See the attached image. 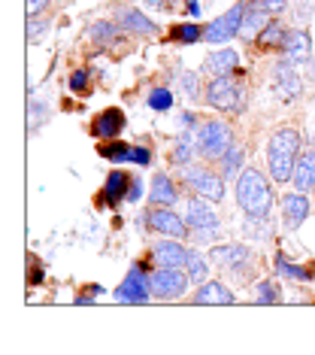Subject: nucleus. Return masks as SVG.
I'll return each instance as SVG.
<instances>
[{
  "mask_svg": "<svg viewBox=\"0 0 315 355\" xmlns=\"http://www.w3.org/2000/svg\"><path fill=\"white\" fill-rule=\"evenodd\" d=\"M237 204L246 216H255V219H270V209L276 204V195H273V180L270 173H264L261 167L249 164L242 167V173L237 176Z\"/></svg>",
  "mask_w": 315,
  "mask_h": 355,
  "instance_id": "f257e3e1",
  "label": "nucleus"
},
{
  "mask_svg": "<svg viewBox=\"0 0 315 355\" xmlns=\"http://www.w3.org/2000/svg\"><path fill=\"white\" fill-rule=\"evenodd\" d=\"M303 149V137L297 128H279L273 131L270 143H267V173H270L273 182H291L294 176V164H297V155Z\"/></svg>",
  "mask_w": 315,
  "mask_h": 355,
  "instance_id": "f03ea898",
  "label": "nucleus"
},
{
  "mask_svg": "<svg viewBox=\"0 0 315 355\" xmlns=\"http://www.w3.org/2000/svg\"><path fill=\"white\" fill-rule=\"evenodd\" d=\"M179 182L185 185V189L191 191V195H200L206 200H213V204H218V200H224V176L218 167H209V164H185L179 167Z\"/></svg>",
  "mask_w": 315,
  "mask_h": 355,
  "instance_id": "7ed1b4c3",
  "label": "nucleus"
},
{
  "mask_svg": "<svg viewBox=\"0 0 315 355\" xmlns=\"http://www.w3.org/2000/svg\"><path fill=\"white\" fill-rule=\"evenodd\" d=\"M194 143H197V155L204 161H215L224 155L233 146V128L222 119H206V122H197V131H194Z\"/></svg>",
  "mask_w": 315,
  "mask_h": 355,
  "instance_id": "20e7f679",
  "label": "nucleus"
},
{
  "mask_svg": "<svg viewBox=\"0 0 315 355\" xmlns=\"http://www.w3.org/2000/svg\"><path fill=\"white\" fill-rule=\"evenodd\" d=\"M149 286L155 301H179L188 295L191 277L185 268H155L149 273Z\"/></svg>",
  "mask_w": 315,
  "mask_h": 355,
  "instance_id": "39448f33",
  "label": "nucleus"
},
{
  "mask_svg": "<svg viewBox=\"0 0 315 355\" xmlns=\"http://www.w3.org/2000/svg\"><path fill=\"white\" fill-rule=\"evenodd\" d=\"M209 261L215 264V268L222 270H231L237 273V277H246L252 268H258V258L255 252L249 249L246 243H240V240H233V243H218L209 249Z\"/></svg>",
  "mask_w": 315,
  "mask_h": 355,
  "instance_id": "423d86ee",
  "label": "nucleus"
},
{
  "mask_svg": "<svg viewBox=\"0 0 315 355\" xmlns=\"http://www.w3.org/2000/svg\"><path fill=\"white\" fill-rule=\"evenodd\" d=\"M143 222H145V228L158 231L161 237L188 240V222H185L173 207H155V204H149V209L143 213Z\"/></svg>",
  "mask_w": 315,
  "mask_h": 355,
  "instance_id": "0eeeda50",
  "label": "nucleus"
},
{
  "mask_svg": "<svg viewBox=\"0 0 315 355\" xmlns=\"http://www.w3.org/2000/svg\"><path fill=\"white\" fill-rule=\"evenodd\" d=\"M204 92H206L204 94L206 103L218 112H237L242 107V94H246L242 85H237L231 76H213Z\"/></svg>",
  "mask_w": 315,
  "mask_h": 355,
  "instance_id": "6e6552de",
  "label": "nucleus"
},
{
  "mask_svg": "<svg viewBox=\"0 0 315 355\" xmlns=\"http://www.w3.org/2000/svg\"><path fill=\"white\" fill-rule=\"evenodd\" d=\"M297 64H291L288 58H282L273 64V70H270V76H273V92H276V98L279 101H300L303 98V79L297 76Z\"/></svg>",
  "mask_w": 315,
  "mask_h": 355,
  "instance_id": "1a4fd4ad",
  "label": "nucleus"
},
{
  "mask_svg": "<svg viewBox=\"0 0 315 355\" xmlns=\"http://www.w3.org/2000/svg\"><path fill=\"white\" fill-rule=\"evenodd\" d=\"M246 3L249 0H240V3H233L224 15H218L206 25V43H231V37L240 34V25H242V12H246Z\"/></svg>",
  "mask_w": 315,
  "mask_h": 355,
  "instance_id": "9d476101",
  "label": "nucleus"
},
{
  "mask_svg": "<svg viewBox=\"0 0 315 355\" xmlns=\"http://www.w3.org/2000/svg\"><path fill=\"white\" fill-rule=\"evenodd\" d=\"M185 222H188V234L191 231H222V219H218L213 200L191 195L188 207H185Z\"/></svg>",
  "mask_w": 315,
  "mask_h": 355,
  "instance_id": "9b49d317",
  "label": "nucleus"
},
{
  "mask_svg": "<svg viewBox=\"0 0 315 355\" xmlns=\"http://www.w3.org/2000/svg\"><path fill=\"white\" fill-rule=\"evenodd\" d=\"M279 213H282V225L288 231H297L312 216V200L306 191H288V195L279 198Z\"/></svg>",
  "mask_w": 315,
  "mask_h": 355,
  "instance_id": "f8f14e48",
  "label": "nucleus"
},
{
  "mask_svg": "<svg viewBox=\"0 0 315 355\" xmlns=\"http://www.w3.org/2000/svg\"><path fill=\"white\" fill-rule=\"evenodd\" d=\"M116 297L121 304H149L152 301V286H149V277H145L143 264L127 270L125 282L116 288Z\"/></svg>",
  "mask_w": 315,
  "mask_h": 355,
  "instance_id": "ddd939ff",
  "label": "nucleus"
},
{
  "mask_svg": "<svg viewBox=\"0 0 315 355\" xmlns=\"http://www.w3.org/2000/svg\"><path fill=\"white\" fill-rule=\"evenodd\" d=\"M112 19H116L118 28L125 31V34H131V37H155L158 34L155 21L145 19V15L131 3H118L116 10H112Z\"/></svg>",
  "mask_w": 315,
  "mask_h": 355,
  "instance_id": "4468645a",
  "label": "nucleus"
},
{
  "mask_svg": "<svg viewBox=\"0 0 315 355\" xmlns=\"http://www.w3.org/2000/svg\"><path fill=\"white\" fill-rule=\"evenodd\" d=\"M273 21V12L267 10L261 0H249L246 12H242V25H240V40L242 43H258V37L264 34V28Z\"/></svg>",
  "mask_w": 315,
  "mask_h": 355,
  "instance_id": "2eb2a0df",
  "label": "nucleus"
},
{
  "mask_svg": "<svg viewBox=\"0 0 315 355\" xmlns=\"http://www.w3.org/2000/svg\"><path fill=\"white\" fill-rule=\"evenodd\" d=\"M188 304H197V306H231L237 304V295L231 292V286H224L222 279H204L197 282L194 295L188 297Z\"/></svg>",
  "mask_w": 315,
  "mask_h": 355,
  "instance_id": "dca6fc26",
  "label": "nucleus"
},
{
  "mask_svg": "<svg viewBox=\"0 0 315 355\" xmlns=\"http://www.w3.org/2000/svg\"><path fill=\"white\" fill-rule=\"evenodd\" d=\"M312 37L309 31H306L303 25L300 28H291L285 40H282V58H288L291 64H309L312 61Z\"/></svg>",
  "mask_w": 315,
  "mask_h": 355,
  "instance_id": "f3484780",
  "label": "nucleus"
},
{
  "mask_svg": "<svg viewBox=\"0 0 315 355\" xmlns=\"http://www.w3.org/2000/svg\"><path fill=\"white\" fill-rule=\"evenodd\" d=\"M188 252L191 249L185 246V240H176V237L158 240V243L152 246V264H155V268H185Z\"/></svg>",
  "mask_w": 315,
  "mask_h": 355,
  "instance_id": "a211bd4d",
  "label": "nucleus"
},
{
  "mask_svg": "<svg viewBox=\"0 0 315 355\" xmlns=\"http://www.w3.org/2000/svg\"><path fill=\"white\" fill-rule=\"evenodd\" d=\"M125 125H127V119L121 110H116V107L103 110V112H97L94 122H91V137H97V140H118V134L125 131Z\"/></svg>",
  "mask_w": 315,
  "mask_h": 355,
  "instance_id": "6ab92c4d",
  "label": "nucleus"
},
{
  "mask_svg": "<svg viewBox=\"0 0 315 355\" xmlns=\"http://www.w3.org/2000/svg\"><path fill=\"white\" fill-rule=\"evenodd\" d=\"M291 185H294L297 191H306V195L315 191V146L300 149L297 164H294V176H291Z\"/></svg>",
  "mask_w": 315,
  "mask_h": 355,
  "instance_id": "aec40b11",
  "label": "nucleus"
},
{
  "mask_svg": "<svg viewBox=\"0 0 315 355\" xmlns=\"http://www.w3.org/2000/svg\"><path fill=\"white\" fill-rule=\"evenodd\" d=\"M176 200H179V182H176L167 171H158L155 176H152L149 204H155V207H173Z\"/></svg>",
  "mask_w": 315,
  "mask_h": 355,
  "instance_id": "412c9836",
  "label": "nucleus"
},
{
  "mask_svg": "<svg viewBox=\"0 0 315 355\" xmlns=\"http://www.w3.org/2000/svg\"><path fill=\"white\" fill-rule=\"evenodd\" d=\"M240 67V55L233 49H215L204 58V73L213 79V76H233Z\"/></svg>",
  "mask_w": 315,
  "mask_h": 355,
  "instance_id": "4be33fe9",
  "label": "nucleus"
},
{
  "mask_svg": "<svg viewBox=\"0 0 315 355\" xmlns=\"http://www.w3.org/2000/svg\"><path fill=\"white\" fill-rule=\"evenodd\" d=\"M134 176L127 171H112L107 176V182H103V200H107L109 207H116L118 200H127V189H131Z\"/></svg>",
  "mask_w": 315,
  "mask_h": 355,
  "instance_id": "5701e85b",
  "label": "nucleus"
},
{
  "mask_svg": "<svg viewBox=\"0 0 315 355\" xmlns=\"http://www.w3.org/2000/svg\"><path fill=\"white\" fill-rule=\"evenodd\" d=\"M273 270L285 279H297V282H312L315 279V264H297L291 261L288 255L276 252V261H273Z\"/></svg>",
  "mask_w": 315,
  "mask_h": 355,
  "instance_id": "b1692460",
  "label": "nucleus"
},
{
  "mask_svg": "<svg viewBox=\"0 0 315 355\" xmlns=\"http://www.w3.org/2000/svg\"><path fill=\"white\" fill-rule=\"evenodd\" d=\"M118 34H121V28H118L116 19H100V21H94V25L88 28V37H91L94 49H109V43Z\"/></svg>",
  "mask_w": 315,
  "mask_h": 355,
  "instance_id": "393cba45",
  "label": "nucleus"
},
{
  "mask_svg": "<svg viewBox=\"0 0 315 355\" xmlns=\"http://www.w3.org/2000/svg\"><path fill=\"white\" fill-rule=\"evenodd\" d=\"M194 158H200L197 155V143H194V134H182L179 140H176V146L170 149V164L185 167V164H191Z\"/></svg>",
  "mask_w": 315,
  "mask_h": 355,
  "instance_id": "a878e982",
  "label": "nucleus"
},
{
  "mask_svg": "<svg viewBox=\"0 0 315 355\" xmlns=\"http://www.w3.org/2000/svg\"><path fill=\"white\" fill-rule=\"evenodd\" d=\"M103 158H109V164H125V161H134V146L125 140H103L97 146Z\"/></svg>",
  "mask_w": 315,
  "mask_h": 355,
  "instance_id": "bb28decb",
  "label": "nucleus"
},
{
  "mask_svg": "<svg viewBox=\"0 0 315 355\" xmlns=\"http://www.w3.org/2000/svg\"><path fill=\"white\" fill-rule=\"evenodd\" d=\"M242 161H246V152H242L240 143H233V146L224 152V155L218 158L215 164H218V171H222L224 180H231V176H240L242 173Z\"/></svg>",
  "mask_w": 315,
  "mask_h": 355,
  "instance_id": "cd10ccee",
  "label": "nucleus"
},
{
  "mask_svg": "<svg viewBox=\"0 0 315 355\" xmlns=\"http://www.w3.org/2000/svg\"><path fill=\"white\" fill-rule=\"evenodd\" d=\"M206 37L204 25H194V21H185V25H173L170 28V43H179V46H194Z\"/></svg>",
  "mask_w": 315,
  "mask_h": 355,
  "instance_id": "c85d7f7f",
  "label": "nucleus"
},
{
  "mask_svg": "<svg viewBox=\"0 0 315 355\" xmlns=\"http://www.w3.org/2000/svg\"><path fill=\"white\" fill-rule=\"evenodd\" d=\"M285 34H288V28L282 25V15H273V21L264 28V34L258 37V49H282Z\"/></svg>",
  "mask_w": 315,
  "mask_h": 355,
  "instance_id": "c756f323",
  "label": "nucleus"
},
{
  "mask_svg": "<svg viewBox=\"0 0 315 355\" xmlns=\"http://www.w3.org/2000/svg\"><path fill=\"white\" fill-rule=\"evenodd\" d=\"M252 301H255V304H261V306L279 304V301H282V286H279L276 279H261V282L255 286Z\"/></svg>",
  "mask_w": 315,
  "mask_h": 355,
  "instance_id": "7c9ffc66",
  "label": "nucleus"
},
{
  "mask_svg": "<svg viewBox=\"0 0 315 355\" xmlns=\"http://www.w3.org/2000/svg\"><path fill=\"white\" fill-rule=\"evenodd\" d=\"M209 255H204V252H188V261H185V270H188V277H191V282H204L206 277H209V261H206Z\"/></svg>",
  "mask_w": 315,
  "mask_h": 355,
  "instance_id": "2f4dec72",
  "label": "nucleus"
},
{
  "mask_svg": "<svg viewBox=\"0 0 315 355\" xmlns=\"http://www.w3.org/2000/svg\"><path fill=\"white\" fill-rule=\"evenodd\" d=\"M179 88L185 92V98H188V101H200V98H204V94H200V92H204L200 76L191 73V70H182V73H179Z\"/></svg>",
  "mask_w": 315,
  "mask_h": 355,
  "instance_id": "473e14b6",
  "label": "nucleus"
},
{
  "mask_svg": "<svg viewBox=\"0 0 315 355\" xmlns=\"http://www.w3.org/2000/svg\"><path fill=\"white\" fill-rule=\"evenodd\" d=\"M70 92H73V94H79V98L91 94V70H88V67L76 70V73L70 76Z\"/></svg>",
  "mask_w": 315,
  "mask_h": 355,
  "instance_id": "72a5a7b5",
  "label": "nucleus"
},
{
  "mask_svg": "<svg viewBox=\"0 0 315 355\" xmlns=\"http://www.w3.org/2000/svg\"><path fill=\"white\" fill-rule=\"evenodd\" d=\"M149 107L158 110V112H167L173 107V92L170 88H152L149 92Z\"/></svg>",
  "mask_w": 315,
  "mask_h": 355,
  "instance_id": "f704fd0d",
  "label": "nucleus"
},
{
  "mask_svg": "<svg viewBox=\"0 0 315 355\" xmlns=\"http://www.w3.org/2000/svg\"><path fill=\"white\" fill-rule=\"evenodd\" d=\"M46 28H48V19H30L28 21V40H30V43H37V37H43L46 34Z\"/></svg>",
  "mask_w": 315,
  "mask_h": 355,
  "instance_id": "c9c22d12",
  "label": "nucleus"
},
{
  "mask_svg": "<svg viewBox=\"0 0 315 355\" xmlns=\"http://www.w3.org/2000/svg\"><path fill=\"white\" fill-rule=\"evenodd\" d=\"M100 295H103V286H88L76 295V304H91L94 297H100Z\"/></svg>",
  "mask_w": 315,
  "mask_h": 355,
  "instance_id": "e433bc0d",
  "label": "nucleus"
},
{
  "mask_svg": "<svg viewBox=\"0 0 315 355\" xmlns=\"http://www.w3.org/2000/svg\"><path fill=\"white\" fill-rule=\"evenodd\" d=\"M261 3H264L273 15H285V12H288V6H291L288 0H261Z\"/></svg>",
  "mask_w": 315,
  "mask_h": 355,
  "instance_id": "4c0bfd02",
  "label": "nucleus"
},
{
  "mask_svg": "<svg viewBox=\"0 0 315 355\" xmlns=\"http://www.w3.org/2000/svg\"><path fill=\"white\" fill-rule=\"evenodd\" d=\"M48 10V0H28V19H37Z\"/></svg>",
  "mask_w": 315,
  "mask_h": 355,
  "instance_id": "58836bf2",
  "label": "nucleus"
},
{
  "mask_svg": "<svg viewBox=\"0 0 315 355\" xmlns=\"http://www.w3.org/2000/svg\"><path fill=\"white\" fill-rule=\"evenodd\" d=\"M134 164H140V167L152 164V152L145 146H134Z\"/></svg>",
  "mask_w": 315,
  "mask_h": 355,
  "instance_id": "ea45409f",
  "label": "nucleus"
},
{
  "mask_svg": "<svg viewBox=\"0 0 315 355\" xmlns=\"http://www.w3.org/2000/svg\"><path fill=\"white\" fill-rule=\"evenodd\" d=\"M140 195H143V182H140V180H136V176H134L131 189H127V200H131V204H134V200H140Z\"/></svg>",
  "mask_w": 315,
  "mask_h": 355,
  "instance_id": "a19ab883",
  "label": "nucleus"
},
{
  "mask_svg": "<svg viewBox=\"0 0 315 355\" xmlns=\"http://www.w3.org/2000/svg\"><path fill=\"white\" fill-rule=\"evenodd\" d=\"M179 0H145V6H152V10H170V6H176Z\"/></svg>",
  "mask_w": 315,
  "mask_h": 355,
  "instance_id": "79ce46f5",
  "label": "nucleus"
},
{
  "mask_svg": "<svg viewBox=\"0 0 315 355\" xmlns=\"http://www.w3.org/2000/svg\"><path fill=\"white\" fill-rule=\"evenodd\" d=\"M179 125H194V112H182V116H179Z\"/></svg>",
  "mask_w": 315,
  "mask_h": 355,
  "instance_id": "37998d69",
  "label": "nucleus"
},
{
  "mask_svg": "<svg viewBox=\"0 0 315 355\" xmlns=\"http://www.w3.org/2000/svg\"><path fill=\"white\" fill-rule=\"evenodd\" d=\"M309 67H312V79H315V55H312V61H309Z\"/></svg>",
  "mask_w": 315,
  "mask_h": 355,
  "instance_id": "c03bdc74",
  "label": "nucleus"
},
{
  "mask_svg": "<svg viewBox=\"0 0 315 355\" xmlns=\"http://www.w3.org/2000/svg\"><path fill=\"white\" fill-rule=\"evenodd\" d=\"M73 3V0H58V6H70Z\"/></svg>",
  "mask_w": 315,
  "mask_h": 355,
  "instance_id": "a18cd8bd",
  "label": "nucleus"
}]
</instances>
